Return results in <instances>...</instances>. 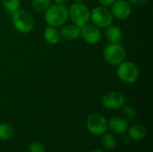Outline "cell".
<instances>
[{"label":"cell","instance_id":"obj_9","mask_svg":"<svg viewBox=\"0 0 153 152\" xmlns=\"http://www.w3.org/2000/svg\"><path fill=\"white\" fill-rule=\"evenodd\" d=\"M80 37L82 38V39L88 43V44H97L99 43L102 39V32L101 30L94 25L93 23H87L86 25L82 26L81 28V35Z\"/></svg>","mask_w":153,"mask_h":152},{"label":"cell","instance_id":"obj_8","mask_svg":"<svg viewBox=\"0 0 153 152\" xmlns=\"http://www.w3.org/2000/svg\"><path fill=\"white\" fill-rule=\"evenodd\" d=\"M126 104V97L120 91H108L103 95L101 99V105L108 110H117Z\"/></svg>","mask_w":153,"mask_h":152},{"label":"cell","instance_id":"obj_17","mask_svg":"<svg viewBox=\"0 0 153 152\" xmlns=\"http://www.w3.org/2000/svg\"><path fill=\"white\" fill-rule=\"evenodd\" d=\"M14 134L13 127L6 123L0 124V140L1 141H7L11 139Z\"/></svg>","mask_w":153,"mask_h":152},{"label":"cell","instance_id":"obj_23","mask_svg":"<svg viewBox=\"0 0 153 152\" xmlns=\"http://www.w3.org/2000/svg\"><path fill=\"white\" fill-rule=\"evenodd\" d=\"M129 4H143V3H146L148 0H126Z\"/></svg>","mask_w":153,"mask_h":152},{"label":"cell","instance_id":"obj_16","mask_svg":"<svg viewBox=\"0 0 153 152\" xmlns=\"http://www.w3.org/2000/svg\"><path fill=\"white\" fill-rule=\"evenodd\" d=\"M101 143L102 146L108 151H114L117 146V138L110 133H105L101 135Z\"/></svg>","mask_w":153,"mask_h":152},{"label":"cell","instance_id":"obj_26","mask_svg":"<svg viewBox=\"0 0 153 152\" xmlns=\"http://www.w3.org/2000/svg\"><path fill=\"white\" fill-rule=\"evenodd\" d=\"M91 152H104L103 151H101V150H94V151H92Z\"/></svg>","mask_w":153,"mask_h":152},{"label":"cell","instance_id":"obj_3","mask_svg":"<svg viewBox=\"0 0 153 152\" xmlns=\"http://www.w3.org/2000/svg\"><path fill=\"white\" fill-rule=\"evenodd\" d=\"M12 23L13 28L20 33H30L34 28V19L32 15L25 10H17L13 13Z\"/></svg>","mask_w":153,"mask_h":152},{"label":"cell","instance_id":"obj_15","mask_svg":"<svg viewBox=\"0 0 153 152\" xmlns=\"http://www.w3.org/2000/svg\"><path fill=\"white\" fill-rule=\"evenodd\" d=\"M43 36H44V39L50 45H56L61 39L60 33L57 28H54L50 26L45 28Z\"/></svg>","mask_w":153,"mask_h":152},{"label":"cell","instance_id":"obj_24","mask_svg":"<svg viewBox=\"0 0 153 152\" xmlns=\"http://www.w3.org/2000/svg\"><path fill=\"white\" fill-rule=\"evenodd\" d=\"M54 2H55V4H64L66 2V0H54Z\"/></svg>","mask_w":153,"mask_h":152},{"label":"cell","instance_id":"obj_21","mask_svg":"<svg viewBox=\"0 0 153 152\" xmlns=\"http://www.w3.org/2000/svg\"><path fill=\"white\" fill-rule=\"evenodd\" d=\"M28 151L29 152H45L46 149L42 142H40L39 141H35L29 144Z\"/></svg>","mask_w":153,"mask_h":152},{"label":"cell","instance_id":"obj_4","mask_svg":"<svg viewBox=\"0 0 153 152\" xmlns=\"http://www.w3.org/2000/svg\"><path fill=\"white\" fill-rule=\"evenodd\" d=\"M68 13L72 22L80 28L89 23L91 20V11L82 2L72 4L68 8Z\"/></svg>","mask_w":153,"mask_h":152},{"label":"cell","instance_id":"obj_6","mask_svg":"<svg viewBox=\"0 0 153 152\" xmlns=\"http://www.w3.org/2000/svg\"><path fill=\"white\" fill-rule=\"evenodd\" d=\"M91 20L100 29H106L113 23L114 17L109 8L99 5L91 11Z\"/></svg>","mask_w":153,"mask_h":152},{"label":"cell","instance_id":"obj_13","mask_svg":"<svg viewBox=\"0 0 153 152\" xmlns=\"http://www.w3.org/2000/svg\"><path fill=\"white\" fill-rule=\"evenodd\" d=\"M129 137L136 142L143 141L147 136V129L143 125H134L130 128L127 129Z\"/></svg>","mask_w":153,"mask_h":152},{"label":"cell","instance_id":"obj_20","mask_svg":"<svg viewBox=\"0 0 153 152\" xmlns=\"http://www.w3.org/2000/svg\"><path fill=\"white\" fill-rule=\"evenodd\" d=\"M121 109H122V113H123L124 116L126 119H128V120H134L137 117V111H136V109L134 107L125 104L121 108Z\"/></svg>","mask_w":153,"mask_h":152},{"label":"cell","instance_id":"obj_5","mask_svg":"<svg viewBox=\"0 0 153 152\" xmlns=\"http://www.w3.org/2000/svg\"><path fill=\"white\" fill-rule=\"evenodd\" d=\"M117 76L125 83H134L140 77L139 67L131 61H124L117 66Z\"/></svg>","mask_w":153,"mask_h":152},{"label":"cell","instance_id":"obj_1","mask_svg":"<svg viewBox=\"0 0 153 152\" xmlns=\"http://www.w3.org/2000/svg\"><path fill=\"white\" fill-rule=\"evenodd\" d=\"M44 20L48 26L58 28L65 24L69 18L68 8L65 4H54L44 12Z\"/></svg>","mask_w":153,"mask_h":152},{"label":"cell","instance_id":"obj_7","mask_svg":"<svg viewBox=\"0 0 153 152\" xmlns=\"http://www.w3.org/2000/svg\"><path fill=\"white\" fill-rule=\"evenodd\" d=\"M86 126L92 135L101 136L108 131V120L100 113H92L87 117Z\"/></svg>","mask_w":153,"mask_h":152},{"label":"cell","instance_id":"obj_14","mask_svg":"<svg viewBox=\"0 0 153 152\" xmlns=\"http://www.w3.org/2000/svg\"><path fill=\"white\" fill-rule=\"evenodd\" d=\"M105 37L109 43H120L122 39V30L117 25H110L106 28Z\"/></svg>","mask_w":153,"mask_h":152},{"label":"cell","instance_id":"obj_2","mask_svg":"<svg viewBox=\"0 0 153 152\" xmlns=\"http://www.w3.org/2000/svg\"><path fill=\"white\" fill-rule=\"evenodd\" d=\"M105 62L111 66H117L126 60V51L120 43H108L103 49Z\"/></svg>","mask_w":153,"mask_h":152},{"label":"cell","instance_id":"obj_22","mask_svg":"<svg viewBox=\"0 0 153 152\" xmlns=\"http://www.w3.org/2000/svg\"><path fill=\"white\" fill-rule=\"evenodd\" d=\"M98 1H99V3L100 4V5L108 7V6H111L112 4H113L116 0H98Z\"/></svg>","mask_w":153,"mask_h":152},{"label":"cell","instance_id":"obj_18","mask_svg":"<svg viewBox=\"0 0 153 152\" xmlns=\"http://www.w3.org/2000/svg\"><path fill=\"white\" fill-rule=\"evenodd\" d=\"M52 4V0H31V7L39 13L45 12Z\"/></svg>","mask_w":153,"mask_h":152},{"label":"cell","instance_id":"obj_11","mask_svg":"<svg viewBox=\"0 0 153 152\" xmlns=\"http://www.w3.org/2000/svg\"><path fill=\"white\" fill-rule=\"evenodd\" d=\"M108 129H109L113 133L123 134L128 129V123L124 117L113 116L108 121Z\"/></svg>","mask_w":153,"mask_h":152},{"label":"cell","instance_id":"obj_12","mask_svg":"<svg viewBox=\"0 0 153 152\" xmlns=\"http://www.w3.org/2000/svg\"><path fill=\"white\" fill-rule=\"evenodd\" d=\"M62 28L59 30L60 37L61 39L67 40V41H72L74 39H77L80 38L81 35V28L73 24H64L61 26Z\"/></svg>","mask_w":153,"mask_h":152},{"label":"cell","instance_id":"obj_25","mask_svg":"<svg viewBox=\"0 0 153 152\" xmlns=\"http://www.w3.org/2000/svg\"><path fill=\"white\" fill-rule=\"evenodd\" d=\"M72 1H74V3H82L84 0H72Z\"/></svg>","mask_w":153,"mask_h":152},{"label":"cell","instance_id":"obj_19","mask_svg":"<svg viewBox=\"0 0 153 152\" xmlns=\"http://www.w3.org/2000/svg\"><path fill=\"white\" fill-rule=\"evenodd\" d=\"M2 5L8 13H14L20 9L21 0H1Z\"/></svg>","mask_w":153,"mask_h":152},{"label":"cell","instance_id":"obj_10","mask_svg":"<svg viewBox=\"0 0 153 152\" xmlns=\"http://www.w3.org/2000/svg\"><path fill=\"white\" fill-rule=\"evenodd\" d=\"M112 15L117 20H126L127 19L132 13L131 4L126 0H116L110 8Z\"/></svg>","mask_w":153,"mask_h":152}]
</instances>
